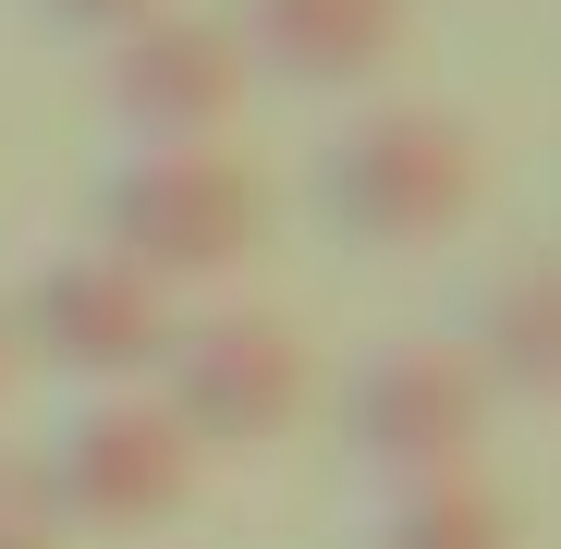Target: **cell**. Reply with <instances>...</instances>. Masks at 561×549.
Returning <instances> with one entry per match:
<instances>
[{
  "instance_id": "obj_9",
  "label": "cell",
  "mask_w": 561,
  "mask_h": 549,
  "mask_svg": "<svg viewBox=\"0 0 561 549\" xmlns=\"http://www.w3.org/2000/svg\"><path fill=\"white\" fill-rule=\"evenodd\" d=\"M463 354H477L489 403H561V256H525L513 282H489Z\"/></svg>"
},
{
  "instance_id": "obj_2",
  "label": "cell",
  "mask_w": 561,
  "mask_h": 549,
  "mask_svg": "<svg viewBox=\"0 0 561 549\" xmlns=\"http://www.w3.org/2000/svg\"><path fill=\"white\" fill-rule=\"evenodd\" d=\"M99 244L123 268H147L159 294L183 282H232V268L268 244V183L232 147H147L99 183Z\"/></svg>"
},
{
  "instance_id": "obj_12",
  "label": "cell",
  "mask_w": 561,
  "mask_h": 549,
  "mask_svg": "<svg viewBox=\"0 0 561 549\" xmlns=\"http://www.w3.org/2000/svg\"><path fill=\"white\" fill-rule=\"evenodd\" d=\"M49 25H73V37H123V25H147V13H171V0H37Z\"/></svg>"
},
{
  "instance_id": "obj_5",
  "label": "cell",
  "mask_w": 561,
  "mask_h": 549,
  "mask_svg": "<svg viewBox=\"0 0 561 549\" xmlns=\"http://www.w3.org/2000/svg\"><path fill=\"white\" fill-rule=\"evenodd\" d=\"M208 477V451L183 439V415L159 391H99L61 439H49V489L73 525H99V537H159L183 501H196Z\"/></svg>"
},
{
  "instance_id": "obj_10",
  "label": "cell",
  "mask_w": 561,
  "mask_h": 549,
  "mask_svg": "<svg viewBox=\"0 0 561 549\" xmlns=\"http://www.w3.org/2000/svg\"><path fill=\"white\" fill-rule=\"evenodd\" d=\"M366 549H525V525L489 477H427V489H391Z\"/></svg>"
},
{
  "instance_id": "obj_1",
  "label": "cell",
  "mask_w": 561,
  "mask_h": 549,
  "mask_svg": "<svg viewBox=\"0 0 561 549\" xmlns=\"http://www.w3.org/2000/svg\"><path fill=\"white\" fill-rule=\"evenodd\" d=\"M318 208H330V232L379 244V256L451 244L463 220L489 208V147H477V123L439 111V99H391V111H366V123L330 135Z\"/></svg>"
},
{
  "instance_id": "obj_6",
  "label": "cell",
  "mask_w": 561,
  "mask_h": 549,
  "mask_svg": "<svg viewBox=\"0 0 561 549\" xmlns=\"http://www.w3.org/2000/svg\"><path fill=\"white\" fill-rule=\"evenodd\" d=\"M244 85H256V61H244L232 13H183V0L147 13V25H123L111 61H99L111 123L147 135V147H220L232 111H244Z\"/></svg>"
},
{
  "instance_id": "obj_7",
  "label": "cell",
  "mask_w": 561,
  "mask_h": 549,
  "mask_svg": "<svg viewBox=\"0 0 561 549\" xmlns=\"http://www.w3.org/2000/svg\"><path fill=\"white\" fill-rule=\"evenodd\" d=\"M13 342L37 366H61V379L135 391V379H159V354H171V294L147 282V268H123L111 244H85V256H49L25 282Z\"/></svg>"
},
{
  "instance_id": "obj_13",
  "label": "cell",
  "mask_w": 561,
  "mask_h": 549,
  "mask_svg": "<svg viewBox=\"0 0 561 549\" xmlns=\"http://www.w3.org/2000/svg\"><path fill=\"white\" fill-rule=\"evenodd\" d=\"M13 366H25V342H13V306H0V391H13Z\"/></svg>"
},
{
  "instance_id": "obj_11",
  "label": "cell",
  "mask_w": 561,
  "mask_h": 549,
  "mask_svg": "<svg viewBox=\"0 0 561 549\" xmlns=\"http://www.w3.org/2000/svg\"><path fill=\"white\" fill-rule=\"evenodd\" d=\"M0 549H73V513L49 489V451H0Z\"/></svg>"
},
{
  "instance_id": "obj_4",
  "label": "cell",
  "mask_w": 561,
  "mask_h": 549,
  "mask_svg": "<svg viewBox=\"0 0 561 549\" xmlns=\"http://www.w3.org/2000/svg\"><path fill=\"white\" fill-rule=\"evenodd\" d=\"M477 439H489V379L477 354L451 342H391L354 366L342 391V451L391 489H427V477H477Z\"/></svg>"
},
{
  "instance_id": "obj_3",
  "label": "cell",
  "mask_w": 561,
  "mask_h": 549,
  "mask_svg": "<svg viewBox=\"0 0 561 549\" xmlns=\"http://www.w3.org/2000/svg\"><path fill=\"white\" fill-rule=\"evenodd\" d=\"M159 403L183 415L196 451H268L280 427L318 403V342L280 318V306H220L196 330H171Z\"/></svg>"
},
{
  "instance_id": "obj_8",
  "label": "cell",
  "mask_w": 561,
  "mask_h": 549,
  "mask_svg": "<svg viewBox=\"0 0 561 549\" xmlns=\"http://www.w3.org/2000/svg\"><path fill=\"white\" fill-rule=\"evenodd\" d=\"M403 25H415V0H244L232 13L244 61L280 85H366L403 49Z\"/></svg>"
}]
</instances>
